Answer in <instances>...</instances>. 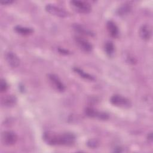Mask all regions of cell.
I'll use <instances>...</instances> for the list:
<instances>
[{
	"mask_svg": "<svg viewBox=\"0 0 153 153\" xmlns=\"http://www.w3.org/2000/svg\"><path fill=\"white\" fill-rule=\"evenodd\" d=\"M43 139L50 145L71 146L75 142V136L71 133L59 134L52 131H46L43 134Z\"/></svg>",
	"mask_w": 153,
	"mask_h": 153,
	"instance_id": "6da1fadb",
	"label": "cell"
},
{
	"mask_svg": "<svg viewBox=\"0 0 153 153\" xmlns=\"http://www.w3.org/2000/svg\"><path fill=\"white\" fill-rule=\"evenodd\" d=\"M70 4L75 11L79 13L87 14L89 13L91 10L90 4L85 1L73 0L70 1Z\"/></svg>",
	"mask_w": 153,
	"mask_h": 153,
	"instance_id": "7a4b0ae2",
	"label": "cell"
},
{
	"mask_svg": "<svg viewBox=\"0 0 153 153\" xmlns=\"http://www.w3.org/2000/svg\"><path fill=\"white\" fill-rule=\"evenodd\" d=\"M110 102L114 106L118 107L127 108L130 107L131 105V102L129 99L119 94L113 95L110 99Z\"/></svg>",
	"mask_w": 153,
	"mask_h": 153,
	"instance_id": "3957f363",
	"label": "cell"
},
{
	"mask_svg": "<svg viewBox=\"0 0 153 153\" xmlns=\"http://www.w3.org/2000/svg\"><path fill=\"white\" fill-rule=\"evenodd\" d=\"M45 10L51 15L62 18L66 17L68 16V13L64 9L51 4L46 5Z\"/></svg>",
	"mask_w": 153,
	"mask_h": 153,
	"instance_id": "277c9868",
	"label": "cell"
},
{
	"mask_svg": "<svg viewBox=\"0 0 153 153\" xmlns=\"http://www.w3.org/2000/svg\"><path fill=\"white\" fill-rule=\"evenodd\" d=\"M17 141V134L12 131H5L2 134V142L4 145L11 146Z\"/></svg>",
	"mask_w": 153,
	"mask_h": 153,
	"instance_id": "5b68a950",
	"label": "cell"
},
{
	"mask_svg": "<svg viewBox=\"0 0 153 153\" xmlns=\"http://www.w3.org/2000/svg\"><path fill=\"white\" fill-rule=\"evenodd\" d=\"M48 78L53 87L56 90L60 92H63L65 90V86L58 76L54 74H49L48 75Z\"/></svg>",
	"mask_w": 153,
	"mask_h": 153,
	"instance_id": "8992f818",
	"label": "cell"
},
{
	"mask_svg": "<svg viewBox=\"0 0 153 153\" xmlns=\"http://www.w3.org/2000/svg\"><path fill=\"white\" fill-rule=\"evenodd\" d=\"M85 114L87 117L90 118H96L102 120H106L109 118V115L108 114L103 112H99L90 107L85 108Z\"/></svg>",
	"mask_w": 153,
	"mask_h": 153,
	"instance_id": "52a82bcc",
	"label": "cell"
},
{
	"mask_svg": "<svg viewBox=\"0 0 153 153\" xmlns=\"http://www.w3.org/2000/svg\"><path fill=\"white\" fill-rule=\"evenodd\" d=\"M75 41L78 47L85 52H90L93 50L92 44L84 38L76 36L75 37Z\"/></svg>",
	"mask_w": 153,
	"mask_h": 153,
	"instance_id": "ba28073f",
	"label": "cell"
},
{
	"mask_svg": "<svg viewBox=\"0 0 153 153\" xmlns=\"http://www.w3.org/2000/svg\"><path fill=\"white\" fill-rule=\"evenodd\" d=\"M5 60L11 68H17L20 65V59L13 52L9 51L5 54Z\"/></svg>",
	"mask_w": 153,
	"mask_h": 153,
	"instance_id": "9c48e42d",
	"label": "cell"
},
{
	"mask_svg": "<svg viewBox=\"0 0 153 153\" xmlns=\"http://www.w3.org/2000/svg\"><path fill=\"white\" fill-rule=\"evenodd\" d=\"M139 35L145 41L149 40L152 35L151 27L147 24L143 25L139 29Z\"/></svg>",
	"mask_w": 153,
	"mask_h": 153,
	"instance_id": "30bf717a",
	"label": "cell"
},
{
	"mask_svg": "<svg viewBox=\"0 0 153 153\" xmlns=\"http://www.w3.org/2000/svg\"><path fill=\"white\" fill-rule=\"evenodd\" d=\"M106 28L109 35L113 38H117L119 35V29L117 25L112 20L108 21Z\"/></svg>",
	"mask_w": 153,
	"mask_h": 153,
	"instance_id": "8fae6325",
	"label": "cell"
},
{
	"mask_svg": "<svg viewBox=\"0 0 153 153\" xmlns=\"http://www.w3.org/2000/svg\"><path fill=\"white\" fill-rule=\"evenodd\" d=\"M73 28L78 33H79L82 35H88V36H93L94 35V33L88 29H87L85 27L79 24H75L73 26Z\"/></svg>",
	"mask_w": 153,
	"mask_h": 153,
	"instance_id": "7c38bea8",
	"label": "cell"
},
{
	"mask_svg": "<svg viewBox=\"0 0 153 153\" xmlns=\"http://www.w3.org/2000/svg\"><path fill=\"white\" fill-rule=\"evenodd\" d=\"M16 101L17 99L16 96L13 95H8L2 99L1 104L5 107H11L16 104Z\"/></svg>",
	"mask_w": 153,
	"mask_h": 153,
	"instance_id": "4fadbf2b",
	"label": "cell"
},
{
	"mask_svg": "<svg viewBox=\"0 0 153 153\" xmlns=\"http://www.w3.org/2000/svg\"><path fill=\"white\" fill-rule=\"evenodd\" d=\"M14 30L19 34L26 36V35H29L32 34L33 32V29L30 27H23L20 25L16 26L14 27Z\"/></svg>",
	"mask_w": 153,
	"mask_h": 153,
	"instance_id": "5bb4252c",
	"label": "cell"
},
{
	"mask_svg": "<svg viewBox=\"0 0 153 153\" xmlns=\"http://www.w3.org/2000/svg\"><path fill=\"white\" fill-rule=\"evenodd\" d=\"M73 70L74 71V72H75L76 74H78L81 78H82L85 79H87L89 81H94L95 80V78L93 75L85 72L83 70L79 68L74 67L73 68Z\"/></svg>",
	"mask_w": 153,
	"mask_h": 153,
	"instance_id": "9a60e30c",
	"label": "cell"
},
{
	"mask_svg": "<svg viewBox=\"0 0 153 153\" xmlns=\"http://www.w3.org/2000/svg\"><path fill=\"white\" fill-rule=\"evenodd\" d=\"M104 50L106 54L109 56H112L114 54L115 47L113 42L111 41H108L104 45Z\"/></svg>",
	"mask_w": 153,
	"mask_h": 153,
	"instance_id": "2e32d148",
	"label": "cell"
},
{
	"mask_svg": "<svg viewBox=\"0 0 153 153\" xmlns=\"http://www.w3.org/2000/svg\"><path fill=\"white\" fill-rule=\"evenodd\" d=\"M131 7L128 4H124L122 6H121L117 11L118 15L120 16H124L128 14L131 11Z\"/></svg>",
	"mask_w": 153,
	"mask_h": 153,
	"instance_id": "e0dca14e",
	"label": "cell"
},
{
	"mask_svg": "<svg viewBox=\"0 0 153 153\" xmlns=\"http://www.w3.org/2000/svg\"><path fill=\"white\" fill-rule=\"evenodd\" d=\"M8 88V85L5 79H1L0 82V91L1 93L5 92Z\"/></svg>",
	"mask_w": 153,
	"mask_h": 153,
	"instance_id": "ac0fdd59",
	"label": "cell"
},
{
	"mask_svg": "<svg viewBox=\"0 0 153 153\" xmlns=\"http://www.w3.org/2000/svg\"><path fill=\"white\" fill-rule=\"evenodd\" d=\"M87 145L90 148H96L99 145V142L96 139H90L87 142Z\"/></svg>",
	"mask_w": 153,
	"mask_h": 153,
	"instance_id": "d6986e66",
	"label": "cell"
},
{
	"mask_svg": "<svg viewBox=\"0 0 153 153\" xmlns=\"http://www.w3.org/2000/svg\"><path fill=\"white\" fill-rule=\"evenodd\" d=\"M58 50L59 51V53H62V54H69V51L68 50H66L65 49H63L62 48H58Z\"/></svg>",
	"mask_w": 153,
	"mask_h": 153,
	"instance_id": "ffe728a7",
	"label": "cell"
},
{
	"mask_svg": "<svg viewBox=\"0 0 153 153\" xmlns=\"http://www.w3.org/2000/svg\"><path fill=\"white\" fill-rule=\"evenodd\" d=\"M13 2V1H2L1 4L2 5H10Z\"/></svg>",
	"mask_w": 153,
	"mask_h": 153,
	"instance_id": "44dd1931",
	"label": "cell"
},
{
	"mask_svg": "<svg viewBox=\"0 0 153 153\" xmlns=\"http://www.w3.org/2000/svg\"><path fill=\"white\" fill-rule=\"evenodd\" d=\"M147 138H148V140L149 142H152V134L151 132L148 134Z\"/></svg>",
	"mask_w": 153,
	"mask_h": 153,
	"instance_id": "7402d4cb",
	"label": "cell"
},
{
	"mask_svg": "<svg viewBox=\"0 0 153 153\" xmlns=\"http://www.w3.org/2000/svg\"><path fill=\"white\" fill-rule=\"evenodd\" d=\"M114 151H115V152H121L122 150H121V148L117 147V148H116L114 149Z\"/></svg>",
	"mask_w": 153,
	"mask_h": 153,
	"instance_id": "603a6c76",
	"label": "cell"
}]
</instances>
